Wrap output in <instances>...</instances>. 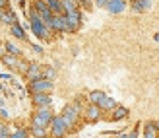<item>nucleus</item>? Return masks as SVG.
Masks as SVG:
<instances>
[{
  "label": "nucleus",
  "mask_w": 159,
  "mask_h": 138,
  "mask_svg": "<svg viewBox=\"0 0 159 138\" xmlns=\"http://www.w3.org/2000/svg\"><path fill=\"white\" fill-rule=\"evenodd\" d=\"M31 29H33V33H35L39 39H47V37H49V31H47L45 21L41 20V16H39L37 12L31 14Z\"/></svg>",
  "instance_id": "obj_1"
},
{
  "label": "nucleus",
  "mask_w": 159,
  "mask_h": 138,
  "mask_svg": "<svg viewBox=\"0 0 159 138\" xmlns=\"http://www.w3.org/2000/svg\"><path fill=\"white\" fill-rule=\"evenodd\" d=\"M52 121V113H51V109L49 107H41L37 111V115H35V119H33V125L35 126H47Z\"/></svg>",
  "instance_id": "obj_2"
},
{
  "label": "nucleus",
  "mask_w": 159,
  "mask_h": 138,
  "mask_svg": "<svg viewBox=\"0 0 159 138\" xmlns=\"http://www.w3.org/2000/svg\"><path fill=\"white\" fill-rule=\"evenodd\" d=\"M31 88H33V92H35V93H47V92H51V90H52V82H51V80H43V78H39V80H33Z\"/></svg>",
  "instance_id": "obj_3"
},
{
  "label": "nucleus",
  "mask_w": 159,
  "mask_h": 138,
  "mask_svg": "<svg viewBox=\"0 0 159 138\" xmlns=\"http://www.w3.org/2000/svg\"><path fill=\"white\" fill-rule=\"evenodd\" d=\"M78 107H66L64 113H62V121H64V125L66 126H72L74 125V121H76V115H78Z\"/></svg>",
  "instance_id": "obj_4"
},
{
  "label": "nucleus",
  "mask_w": 159,
  "mask_h": 138,
  "mask_svg": "<svg viewBox=\"0 0 159 138\" xmlns=\"http://www.w3.org/2000/svg\"><path fill=\"white\" fill-rule=\"evenodd\" d=\"M51 123H52V134H54V136H62V134L66 132V128H68V126L64 125V121H62V117L52 119Z\"/></svg>",
  "instance_id": "obj_5"
},
{
  "label": "nucleus",
  "mask_w": 159,
  "mask_h": 138,
  "mask_svg": "<svg viewBox=\"0 0 159 138\" xmlns=\"http://www.w3.org/2000/svg\"><path fill=\"white\" fill-rule=\"evenodd\" d=\"M124 6H126L124 0H109L107 10H109L111 14H120V12L124 10Z\"/></svg>",
  "instance_id": "obj_6"
},
{
  "label": "nucleus",
  "mask_w": 159,
  "mask_h": 138,
  "mask_svg": "<svg viewBox=\"0 0 159 138\" xmlns=\"http://www.w3.org/2000/svg\"><path fill=\"white\" fill-rule=\"evenodd\" d=\"M152 6V0H132V10L134 12H146Z\"/></svg>",
  "instance_id": "obj_7"
},
{
  "label": "nucleus",
  "mask_w": 159,
  "mask_h": 138,
  "mask_svg": "<svg viewBox=\"0 0 159 138\" xmlns=\"http://www.w3.org/2000/svg\"><path fill=\"white\" fill-rule=\"evenodd\" d=\"M52 29L58 31H66V16H52Z\"/></svg>",
  "instance_id": "obj_8"
},
{
  "label": "nucleus",
  "mask_w": 159,
  "mask_h": 138,
  "mask_svg": "<svg viewBox=\"0 0 159 138\" xmlns=\"http://www.w3.org/2000/svg\"><path fill=\"white\" fill-rule=\"evenodd\" d=\"M2 60H4V64H8V66H12V68H21V70L25 68L18 59H16L14 55H4V59H2Z\"/></svg>",
  "instance_id": "obj_9"
},
{
  "label": "nucleus",
  "mask_w": 159,
  "mask_h": 138,
  "mask_svg": "<svg viewBox=\"0 0 159 138\" xmlns=\"http://www.w3.org/2000/svg\"><path fill=\"white\" fill-rule=\"evenodd\" d=\"M35 103L41 105V107H49V105H51L49 93H35Z\"/></svg>",
  "instance_id": "obj_10"
},
{
  "label": "nucleus",
  "mask_w": 159,
  "mask_h": 138,
  "mask_svg": "<svg viewBox=\"0 0 159 138\" xmlns=\"http://www.w3.org/2000/svg\"><path fill=\"white\" fill-rule=\"evenodd\" d=\"M45 2H47V6H49V10L52 14H58L62 10V2H60V0H45Z\"/></svg>",
  "instance_id": "obj_11"
},
{
  "label": "nucleus",
  "mask_w": 159,
  "mask_h": 138,
  "mask_svg": "<svg viewBox=\"0 0 159 138\" xmlns=\"http://www.w3.org/2000/svg\"><path fill=\"white\" fill-rule=\"evenodd\" d=\"M62 10H64L66 14L76 12V10H78V8H76V2H74V0H62Z\"/></svg>",
  "instance_id": "obj_12"
},
{
  "label": "nucleus",
  "mask_w": 159,
  "mask_h": 138,
  "mask_svg": "<svg viewBox=\"0 0 159 138\" xmlns=\"http://www.w3.org/2000/svg\"><path fill=\"white\" fill-rule=\"evenodd\" d=\"M27 76H29L31 80H39V78H41V70H39V66H37V64H31V66H29V70H27Z\"/></svg>",
  "instance_id": "obj_13"
},
{
  "label": "nucleus",
  "mask_w": 159,
  "mask_h": 138,
  "mask_svg": "<svg viewBox=\"0 0 159 138\" xmlns=\"http://www.w3.org/2000/svg\"><path fill=\"white\" fill-rule=\"evenodd\" d=\"M89 99H91V103H93V105H97V107H99V103L105 99V93H103V92H91Z\"/></svg>",
  "instance_id": "obj_14"
},
{
  "label": "nucleus",
  "mask_w": 159,
  "mask_h": 138,
  "mask_svg": "<svg viewBox=\"0 0 159 138\" xmlns=\"http://www.w3.org/2000/svg\"><path fill=\"white\" fill-rule=\"evenodd\" d=\"M99 109H115V99L109 97V95H105V99L99 103Z\"/></svg>",
  "instance_id": "obj_15"
},
{
  "label": "nucleus",
  "mask_w": 159,
  "mask_h": 138,
  "mask_svg": "<svg viewBox=\"0 0 159 138\" xmlns=\"http://www.w3.org/2000/svg\"><path fill=\"white\" fill-rule=\"evenodd\" d=\"M87 119L89 121H97L99 119V107L97 105H91V107L87 109Z\"/></svg>",
  "instance_id": "obj_16"
},
{
  "label": "nucleus",
  "mask_w": 159,
  "mask_h": 138,
  "mask_svg": "<svg viewBox=\"0 0 159 138\" xmlns=\"http://www.w3.org/2000/svg\"><path fill=\"white\" fill-rule=\"evenodd\" d=\"M12 35L18 37V39H25V31H23L18 23H14V26H12Z\"/></svg>",
  "instance_id": "obj_17"
},
{
  "label": "nucleus",
  "mask_w": 159,
  "mask_h": 138,
  "mask_svg": "<svg viewBox=\"0 0 159 138\" xmlns=\"http://www.w3.org/2000/svg\"><path fill=\"white\" fill-rule=\"evenodd\" d=\"M126 115H128V111H126L124 107H118V109L115 111V115H113V119H115V121H118V119H124Z\"/></svg>",
  "instance_id": "obj_18"
},
{
  "label": "nucleus",
  "mask_w": 159,
  "mask_h": 138,
  "mask_svg": "<svg viewBox=\"0 0 159 138\" xmlns=\"http://www.w3.org/2000/svg\"><path fill=\"white\" fill-rule=\"evenodd\" d=\"M146 138H157V128H153V125L146 126Z\"/></svg>",
  "instance_id": "obj_19"
},
{
  "label": "nucleus",
  "mask_w": 159,
  "mask_h": 138,
  "mask_svg": "<svg viewBox=\"0 0 159 138\" xmlns=\"http://www.w3.org/2000/svg\"><path fill=\"white\" fill-rule=\"evenodd\" d=\"M6 49H8V53H10V55H14V56H18V55H20V49L16 47L14 43H10V41L6 43Z\"/></svg>",
  "instance_id": "obj_20"
},
{
  "label": "nucleus",
  "mask_w": 159,
  "mask_h": 138,
  "mask_svg": "<svg viewBox=\"0 0 159 138\" xmlns=\"http://www.w3.org/2000/svg\"><path fill=\"white\" fill-rule=\"evenodd\" d=\"M33 134H35L37 138H43V136H45V131H43V126H35V125H33Z\"/></svg>",
  "instance_id": "obj_21"
},
{
  "label": "nucleus",
  "mask_w": 159,
  "mask_h": 138,
  "mask_svg": "<svg viewBox=\"0 0 159 138\" xmlns=\"http://www.w3.org/2000/svg\"><path fill=\"white\" fill-rule=\"evenodd\" d=\"M12 138H27V134H25V131H21V128H20V131H16L12 134Z\"/></svg>",
  "instance_id": "obj_22"
},
{
  "label": "nucleus",
  "mask_w": 159,
  "mask_h": 138,
  "mask_svg": "<svg viewBox=\"0 0 159 138\" xmlns=\"http://www.w3.org/2000/svg\"><path fill=\"white\" fill-rule=\"evenodd\" d=\"M47 76H49V78H54V70L49 68V70H47Z\"/></svg>",
  "instance_id": "obj_23"
},
{
  "label": "nucleus",
  "mask_w": 159,
  "mask_h": 138,
  "mask_svg": "<svg viewBox=\"0 0 159 138\" xmlns=\"http://www.w3.org/2000/svg\"><path fill=\"white\" fill-rule=\"evenodd\" d=\"M33 51H35V53H43V49L39 47V45H33Z\"/></svg>",
  "instance_id": "obj_24"
},
{
  "label": "nucleus",
  "mask_w": 159,
  "mask_h": 138,
  "mask_svg": "<svg viewBox=\"0 0 159 138\" xmlns=\"http://www.w3.org/2000/svg\"><path fill=\"white\" fill-rule=\"evenodd\" d=\"M0 136H6V131H4V126H0Z\"/></svg>",
  "instance_id": "obj_25"
},
{
  "label": "nucleus",
  "mask_w": 159,
  "mask_h": 138,
  "mask_svg": "<svg viewBox=\"0 0 159 138\" xmlns=\"http://www.w3.org/2000/svg\"><path fill=\"white\" fill-rule=\"evenodd\" d=\"M4 4H6V0H0V8H2Z\"/></svg>",
  "instance_id": "obj_26"
},
{
  "label": "nucleus",
  "mask_w": 159,
  "mask_h": 138,
  "mask_svg": "<svg viewBox=\"0 0 159 138\" xmlns=\"http://www.w3.org/2000/svg\"><path fill=\"white\" fill-rule=\"evenodd\" d=\"M155 41H159V33H155Z\"/></svg>",
  "instance_id": "obj_27"
},
{
  "label": "nucleus",
  "mask_w": 159,
  "mask_h": 138,
  "mask_svg": "<svg viewBox=\"0 0 159 138\" xmlns=\"http://www.w3.org/2000/svg\"><path fill=\"white\" fill-rule=\"evenodd\" d=\"M21 2H23V0H21Z\"/></svg>",
  "instance_id": "obj_28"
}]
</instances>
